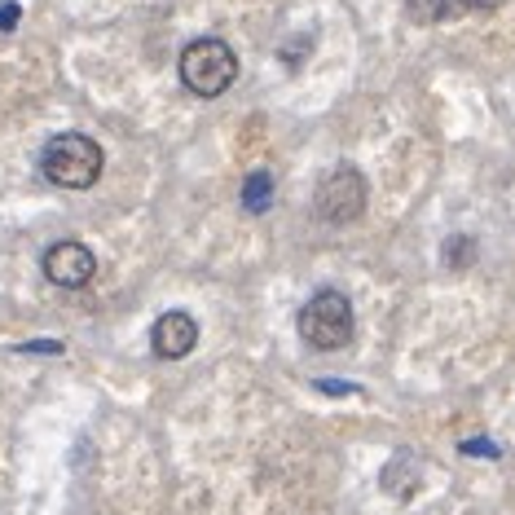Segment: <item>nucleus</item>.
<instances>
[{
	"label": "nucleus",
	"mask_w": 515,
	"mask_h": 515,
	"mask_svg": "<svg viewBox=\"0 0 515 515\" xmlns=\"http://www.w3.org/2000/svg\"><path fill=\"white\" fill-rule=\"evenodd\" d=\"M102 168H106V154H102V145H98L93 137H84V132L49 137V145L40 150V172H44L53 185H62V190H89V185H98Z\"/></svg>",
	"instance_id": "obj_1"
},
{
	"label": "nucleus",
	"mask_w": 515,
	"mask_h": 515,
	"mask_svg": "<svg viewBox=\"0 0 515 515\" xmlns=\"http://www.w3.org/2000/svg\"><path fill=\"white\" fill-rule=\"evenodd\" d=\"M181 80L194 98H221L234 80H238V58L225 40L216 35H203V40H190L185 53H181Z\"/></svg>",
	"instance_id": "obj_2"
},
{
	"label": "nucleus",
	"mask_w": 515,
	"mask_h": 515,
	"mask_svg": "<svg viewBox=\"0 0 515 515\" xmlns=\"http://www.w3.org/2000/svg\"><path fill=\"white\" fill-rule=\"evenodd\" d=\"M300 339L313 353H339L353 339V304L344 291H317L304 308H300Z\"/></svg>",
	"instance_id": "obj_3"
},
{
	"label": "nucleus",
	"mask_w": 515,
	"mask_h": 515,
	"mask_svg": "<svg viewBox=\"0 0 515 515\" xmlns=\"http://www.w3.org/2000/svg\"><path fill=\"white\" fill-rule=\"evenodd\" d=\"M313 212L317 221L326 225H353L362 212H366V176L353 168V163H339L331 168L317 190H313Z\"/></svg>",
	"instance_id": "obj_4"
},
{
	"label": "nucleus",
	"mask_w": 515,
	"mask_h": 515,
	"mask_svg": "<svg viewBox=\"0 0 515 515\" xmlns=\"http://www.w3.org/2000/svg\"><path fill=\"white\" fill-rule=\"evenodd\" d=\"M93 273H98V256H93L84 243H75V238L53 243V247L44 252V277H49V282H58V286H66V291L89 286V282H93Z\"/></svg>",
	"instance_id": "obj_5"
},
{
	"label": "nucleus",
	"mask_w": 515,
	"mask_h": 515,
	"mask_svg": "<svg viewBox=\"0 0 515 515\" xmlns=\"http://www.w3.org/2000/svg\"><path fill=\"white\" fill-rule=\"evenodd\" d=\"M150 344H154V357L181 362V357H190L194 344H199V322H194L185 308H172V313H163V317L154 322Z\"/></svg>",
	"instance_id": "obj_6"
},
{
	"label": "nucleus",
	"mask_w": 515,
	"mask_h": 515,
	"mask_svg": "<svg viewBox=\"0 0 515 515\" xmlns=\"http://www.w3.org/2000/svg\"><path fill=\"white\" fill-rule=\"evenodd\" d=\"M379 485H384L392 498H401V503H405V498H414V489L423 485V472H418V463H414L410 454H396V458L384 467Z\"/></svg>",
	"instance_id": "obj_7"
},
{
	"label": "nucleus",
	"mask_w": 515,
	"mask_h": 515,
	"mask_svg": "<svg viewBox=\"0 0 515 515\" xmlns=\"http://www.w3.org/2000/svg\"><path fill=\"white\" fill-rule=\"evenodd\" d=\"M243 212H252V216H260V212H269L273 207V176L264 172V168H256V172H247V181H243Z\"/></svg>",
	"instance_id": "obj_8"
},
{
	"label": "nucleus",
	"mask_w": 515,
	"mask_h": 515,
	"mask_svg": "<svg viewBox=\"0 0 515 515\" xmlns=\"http://www.w3.org/2000/svg\"><path fill=\"white\" fill-rule=\"evenodd\" d=\"M472 260H476V243H472V238L458 234V238L445 243V264H449V269H467Z\"/></svg>",
	"instance_id": "obj_9"
},
{
	"label": "nucleus",
	"mask_w": 515,
	"mask_h": 515,
	"mask_svg": "<svg viewBox=\"0 0 515 515\" xmlns=\"http://www.w3.org/2000/svg\"><path fill=\"white\" fill-rule=\"evenodd\" d=\"M463 454H476V458H498V445H494V441H463Z\"/></svg>",
	"instance_id": "obj_10"
},
{
	"label": "nucleus",
	"mask_w": 515,
	"mask_h": 515,
	"mask_svg": "<svg viewBox=\"0 0 515 515\" xmlns=\"http://www.w3.org/2000/svg\"><path fill=\"white\" fill-rule=\"evenodd\" d=\"M18 18H22V9H18L13 0H0V31H13Z\"/></svg>",
	"instance_id": "obj_11"
},
{
	"label": "nucleus",
	"mask_w": 515,
	"mask_h": 515,
	"mask_svg": "<svg viewBox=\"0 0 515 515\" xmlns=\"http://www.w3.org/2000/svg\"><path fill=\"white\" fill-rule=\"evenodd\" d=\"M22 353H62V344H53V339H35V344H22Z\"/></svg>",
	"instance_id": "obj_12"
},
{
	"label": "nucleus",
	"mask_w": 515,
	"mask_h": 515,
	"mask_svg": "<svg viewBox=\"0 0 515 515\" xmlns=\"http://www.w3.org/2000/svg\"><path fill=\"white\" fill-rule=\"evenodd\" d=\"M498 4H503V0H454V9H480V13H485V9H498Z\"/></svg>",
	"instance_id": "obj_13"
},
{
	"label": "nucleus",
	"mask_w": 515,
	"mask_h": 515,
	"mask_svg": "<svg viewBox=\"0 0 515 515\" xmlns=\"http://www.w3.org/2000/svg\"><path fill=\"white\" fill-rule=\"evenodd\" d=\"M317 387H322V392H357L353 384H339V379H322Z\"/></svg>",
	"instance_id": "obj_14"
}]
</instances>
